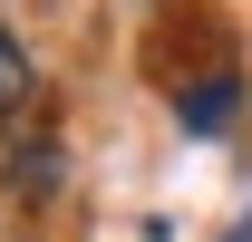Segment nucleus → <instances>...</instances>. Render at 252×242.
<instances>
[{
  "instance_id": "obj_1",
  "label": "nucleus",
  "mask_w": 252,
  "mask_h": 242,
  "mask_svg": "<svg viewBox=\"0 0 252 242\" xmlns=\"http://www.w3.org/2000/svg\"><path fill=\"white\" fill-rule=\"evenodd\" d=\"M233 107H243V97H233V78H194V88L175 97V117H185L194 136H223V126H233Z\"/></svg>"
},
{
  "instance_id": "obj_2",
  "label": "nucleus",
  "mask_w": 252,
  "mask_h": 242,
  "mask_svg": "<svg viewBox=\"0 0 252 242\" xmlns=\"http://www.w3.org/2000/svg\"><path fill=\"white\" fill-rule=\"evenodd\" d=\"M30 97H39V68H30V49H20V39L0 30V117H20Z\"/></svg>"
},
{
  "instance_id": "obj_3",
  "label": "nucleus",
  "mask_w": 252,
  "mask_h": 242,
  "mask_svg": "<svg viewBox=\"0 0 252 242\" xmlns=\"http://www.w3.org/2000/svg\"><path fill=\"white\" fill-rule=\"evenodd\" d=\"M20 194H59V146H30V155H20Z\"/></svg>"
},
{
  "instance_id": "obj_4",
  "label": "nucleus",
  "mask_w": 252,
  "mask_h": 242,
  "mask_svg": "<svg viewBox=\"0 0 252 242\" xmlns=\"http://www.w3.org/2000/svg\"><path fill=\"white\" fill-rule=\"evenodd\" d=\"M223 242H252V213H243V223H233V233H223Z\"/></svg>"
}]
</instances>
